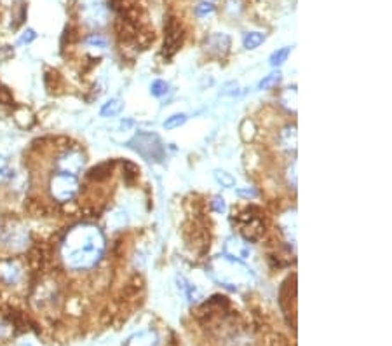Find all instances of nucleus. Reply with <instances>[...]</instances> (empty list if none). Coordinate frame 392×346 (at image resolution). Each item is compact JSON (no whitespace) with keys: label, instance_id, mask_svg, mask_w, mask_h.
I'll return each instance as SVG.
<instances>
[{"label":"nucleus","instance_id":"nucleus-1","mask_svg":"<svg viewBox=\"0 0 392 346\" xmlns=\"http://www.w3.org/2000/svg\"><path fill=\"white\" fill-rule=\"evenodd\" d=\"M107 242L100 227L93 224H77L67 231L61 240V259L74 271H86L96 266L103 257Z\"/></svg>","mask_w":392,"mask_h":346},{"label":"nucleus","instance_id":"nucleus-2","mask_svg":"<svg viewBox=\"0 0 392 346\" xmlns=\"http://www.w3.org/2000/svg\"><path fill=\"white\" fill-rule=\"evenodd\" d=\"M210 271L214 280L225 287L237 288L253 283V273L250 267L228 256L214 257L210 264Z\"/></svg>","mask_w":392,"mask_h":346},{"label":"nucleus","instance_id":"nucleus-3","mask_svg":"<svg viewBox=\"0 0 392 346\" xmlns=\"http://www.w3.org/2000/svg\"><path fill=\"white\" fill-rule=\"evenodd\" d=\"M129 147L138 152L146 161L161 163L164 159L166 151L162 145L161 138L152 133H138L133 140H129Z\"/></svg>","mask_w":392,"mask_h":346},{"label":"nucleus","instance_id":"nucleus-4","mask_svg":"<svg viewBox=\"0 0 392 346\" xmlns=\"http://www.w3.org/2000/svg\"><path fill=\"white\" fill-rule=\"evenodd\" d=\"M49 192L58 203L71 201L78 192L77 177L68 173H56L49 182Z\"/></svg>","mask_w":392,"mask_h":346},{"label":"nucleus","instance_id":"nucleus-5","mask_svg":"<svg viewBox=\"0 0 392 346\" xmlns=\"http://www.w3.org/2000/svg\"><path fill=\"white\" fill-rule=\"evenodd\" d=\"M239 227L241 235L244 236L246 242H257L264 235V220L260 219V215H255L253 210L241 213Z\"/></svg>","mask_w":392,"mask_h":346},{"label":"nucleus","instance_id":"nucleus-6","mask_svg":"<svg viewBox=\"0 0 392 346\" xmlns=\"http://www.w3.org/2000/svg\"><path fill=\"white\" fill-rule=\"evenodd\" d=\"M84 165H86V159L77 151L65 152L58 159V170H60V173H68V175H75V177L83 172Z\"/></svg>","mask_w":392,"mask_h":346},{"label":"nucleus","instance_id":"nucleus-7","mask_svg":"<svg viewBox=\"0 0 392 346\" xmlns=\"http://www.w3.org/2000/svg\"><path fill=\"white\" fill-rule=\"evenodd\" d=\"M250 254V245H248L244 240L237 238V236H230V238L227 240V243H225V256L232 257V259H248Z\"/></svg>","mask_w":392,"mask_h":346},{"label":"nucleus","instance_id":"nucleus-8","mask_svg":"<svg viewBox=\"0 0 392 346\" xmlns=\"http://www.w3.org/2000/svg\"><path fill=\"white\" fill-rule=\"evenodd\" d=\"M84 19L87 22V25L91 26H101L107 23V9L100 2H90L84 8Z\"/></svg>","mask_w":392,"mask_h":346},{"label":"nucleus","instance_id":"nucleus-9","mask_svg":"<svg viewBox=\"0 0 392 346\" xmlns=\"http://www.w3.org/2000/svg\"><path fill=\"white\" fill-rule=\"evenodd\" d=\"M0 278L8 285H16L22 280V267L16 261H2L0 263Z\"/></svg>","mask_w":392,"mask_h":346},{"label":"nucleus","instance_id":"nucleus-10","mask_svg":"<svg viewBox=\"0 0 392 346\" xmlns=\"http://www.w3.org/2000/svg\"><path fill=\"white\" fill-rule=\"evenodd\" d=\"M279 227H281V233L284 235V238L288 242H291L293 245L296 243V215H295V210L293 212L284 213L279 220Z\"/></svg>","mask_w":392,"mask_h":346},{"label":"nucleus","instance_id":"nucleus-11","mask_svg":"<svg viewBox=\"0 0 392 346\" xmlns=\"http://www.w3.org/2000/svg\"><path fill=\"white\" fill-rule=\"evenodd\" d=\"M126 346H159V336L153 331L139 332V334L133 336Z\"/></svg>","mask_w":392,"mask_h":346},{"label":"nucleus","instance_id":"nucleus-12","mask_svg":"<svg viewBox=\"0 0 392 346\" xmlns=\"http://www.w3.org/2000/svg\"><path fill=\"white\" fill-rule=\"evenodd\" d=\"M207 47H210V51H214V53L225 54L228 51V47H230V39L225 33H214L207 40Z\"/></svg>","mask_w":392,"mask_h":346},{"label":"nucleus","instance_id":"nucleus-13","mask_svg":"<svg viewBox=\"0 0 392 346\" xmlns=\"http://www.w3.org/2000/svg\"><path fill=\"white\" fill-rule=\"evenodd\" d=\"M279 144L284 151H295L296 149V126H286L279 133Z\"/></svg>","mask_w":392,"mask_h":346},{"label":"nucleus","instance_id":"nucleus-14","mask_svg":"<svg viewBox=\"0 0 392 346\" xmlns=\"http://www.w3.org/2000/svg\"><path fill=\"white\" fill-rule=\"evenodd\" d=\"M166 30H168V33H166V47H171V53H173V51L178 47V42H180L178 26H176L175 22H171Z\"/></svg>","mask_w":392,"mask_h":346},{"label":"nucleus","instance_id":"nucleus-15","mask_svg":"<svg viewBox=\"0 0 392 346\" xmlns=\"http://www.w3.org/2000/svg\"><path fill=\"white\" fill-rule=\"evenodd\" d=\"M122 110V101L121 100H108L107 104L101 107V112L100 114L103 115V117H115V115L121 114Z\"/></svg>","mask_w":392,"mask_h":346},{"label":"nucleus","instance_id":"nucleus-16","mask_svg":"<svg viewBox=\"0 0 392 346\" xmlns=\"http://www.w3.org/2000/svg\"><path fill=\"white\" fill-rule=\"evenodd\" d=\"M264 40H265V35L262 32H248L246 35H244L243 44L246 49H257V47L260 46Z\"/></svg>","mask_w":392,"mask_h":346},{"label":"nucleus","instance_id":"nucleus-17","mask_svg":"<svg viewBox=\"0 0 392 346\" xmlns=\"http://www.w3.org/2000/svg\"><path fill=\"white\" fill-rule=\"evenodd\" d=\"M281 104L284 105L289 110H296V90L295 88H288V90L282 93Z\"/></svg>","mask_w":392,"mask_h":346},{"label":"nucleus","instance_id":"nucleus-18","mask_svg":"<svg viewBox=\"0 0 392 346\" xmlns=\"http://www.w3.org/2000/svg\"><path fill=\"white\" fill-rule=\"evenodd\" d=\"M289 53H291V49H289V47H282V49H278V51H275V53H272L271 65L272 67L282 65V63H284L286 60H288Z\"/></svg>","mask_w":392,"mask_h":346},{"label":"nucleus","instance_id":"nucleus-19","mask_svg":"<svg viewBox=\"0 0 392 346\" xmlns=\"http://www.w3.org/2000/svg\"><path fill=\"white\" fill-rule=\"evenodd\" d=\"M187 123V115L185 114H175L171 117L164 121V128L166 130H176V128L183 126Z\"/></svg>","mask_w":392,"mask_h":346},{"label":"nucleus","instance_id":"nucleus-20","mask_svg":"<svg viewBox=\"0 0 392 346\" xmlns=\"http://www.w3.org/2000/svg\"><path fill=\"white\" fill-rule=\"evenodd\" d=\"M214 179L220 182L221 188H234V184H235L234 177H232L230 173L223 172V170H216V172H214Z\"/></svg>","mask_w":392,"mask_h":346},{"label":"nucleus","instance_id":"nucleus-21","mask_svg":"<svg viewBox=\"0 0 392 346\" xmlns=\"http://www.w3.org/2000/svg\"><path fill=\"white\" fill-rule=\"evenodd\" d=\"M126 222H128V217H126V212H122V210H117V212H115L114 215L108 219V226L115 227V229H121V227H124Z\"/></svg>","mask_w":392,"mask_h":346},{"label":"nucleus","instance_id":"nucleus-22","mask_svg":"<svg viewBox=\"0 0 392 346\" xmlns=\"http://www.w3.org/2000/svg\"><path fill=\"white\" fill-rule=\"evenodd\" d=\"M168 83H164V81H153L150 91H152L153 97H164L168 93Z\"/></svg>","mask_w":392,"mask_h":346},{"label":"nucleus","instance_id":"nucleus-23","mask_svg":"<svg viewBox=\"0 0 392 346\" xmlns=\"http://www.w3.org/2000/svg\"><path fill=\"white\" fill-rule=\"evenodd\" d=\"M11 177H12V170H11V166H9L8 159L0 156V182L8 181V179H11Z\"/></svg>","mask_w":392,"mask_h":346},{"label":"nucleus","instance_id":"nucleus-24","mask_svg":"<svg viewBox=\"0 0 392 346\" xmlns=\"http://www.w3.org/2000/svg\"><path fill=\"white\" fill-rule=\"evenodd\" d=\"M279 81H281V74L279 72L269 74V76L260 83V90H271V88H274L275 84H279Z\"/></svg>","mask_w":392,"mask_h":346},{"label":"nucleus","instance_id":"nucleus-25","mask_svg":"<svg viewBox=\"0 0 392 346\" xmlns=\"http://www.w3.org/2000/svg\"><path fill=\"white\" fill-rule=\"evenodd\" d=\"M86 44L90 47H100V49H103V47H107V42H105V39H101L100 35H93L90 37V39L86 40Z\"/></svg>","mask_w":392,"mask_h":346},{"label":"nucleus","instance_id":"nucleus-26","mask_svg":"<svg viewBox=\"0 0 392 346\" xmlns=\"http://www.w3.org/2000/svg\"><path fill=\"white\" fill-rule=\"evenodd\" d=\"M288 182L293 189L296 188V161H293L288 168Z\"/></svg>","mask_w":392,"mask_h":346},{"label":"nucleus","instance_id":"nucleus-27","mask_svg":"<svg viewBox=\"0 0 392 346\" xmlns=\"http://www.w3.org/2000/svg\"><path fill=\"white\" fill-rule=\"evenodd\" d=\"M211 206H213L214 212H218V213H223L225 210H227V205H225L223 198H214L213 201H211Z\"/></svg>","mask_w":392,"mask_h":346},{"label":"nucleus","instance_id":"nucleus-28","mask_svg":"<svg viewBox=\"0 0 392 346\" xmlns=\"http://www.w3.org/2000/svg\"><path fill=\"white\" fill-rule=\"evenodd\" d=\"M210 13H213V6L207 4V2H204V4H201L199 8H197V16H206L210 15Z\"/></svg>","mask_w":392,"mask_h":346},{"label":"nucleus","instance_id":"nucleus-29","mask_svg":"<svg viewBox=\"0 0 392 346\" xmlns=\"http://www.w3.org/2000/svg\"><path fill=\"white\" fill-rule=\"evenodd\" d=\"M35 32H33V30H26L25 32V35L22 37V39H19V44H28V42H32L33 39H35Z\"/></svg>","mask_w":392,"mask_h":346},{"label":"nucleus","instance_id":"nucleus-30","mask_svg":"<svg viewBox=\"0 0 392 346\" xmlns=\"http://www.w3.org/2000/svg\"><path fill=\"white\" fill-rule=\"evenodd\" d=\"M237 195L248 196V198H255V196H257V192H255L253 189H239V191H237Z\"/></svg>","mask_w":392,"mask_h":346},{"label":"nucleus","instance_id":"nucleus-31","mask_svg":"<svg viewBox=\"0 0 392 346\" xmlns=\"http://www.w3.org/2000/svg\"><path fill=\"white\" fill-rule=\"evenodd\" d=\"M2 332H4V325L0 324V334H2Z\"/></svg>","mask_w":392,"mask_h":346},{"label":"nucleus","instance_id":"nucleus-32","mask_svg":"<svg viewBox=\"0 0 392 346\" xmlns=\"http://www.w3.org/2000/svg\"><path fill=\"white\" fill-rule=\"evenodd\" d=\"M204 2H207V4H211V2H214V0H204Z\"/></svg>","mask_w":392,"mask_h":346},{"label":"nucleus","instance_id":"nucleus-33","mask_svg":"<svg viewBox=\"0 0 392 346\" xmlns=\"http://www.w3.org/2000/svg\"><path fill=\"white\" fill-rule=\"evenodd\" d=\"M90 2H93V0H90Z\"/></svg>","mask_w":392,"mask_h":346}]
</instances>
